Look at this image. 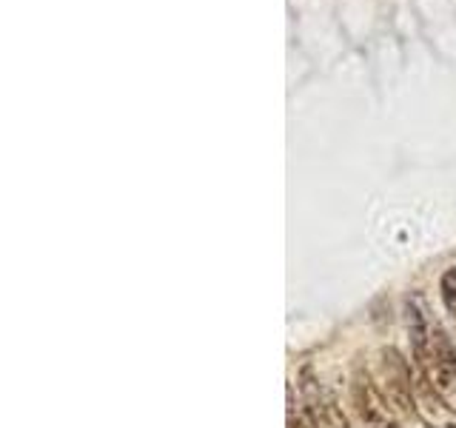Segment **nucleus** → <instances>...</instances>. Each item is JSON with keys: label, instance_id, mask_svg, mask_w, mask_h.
Wrapping results in <instances>:
<instances>
[{"label": "nucleus", "instance_id": "f257e3e1", "mask_svg": "<svg viewBox=\"0 0 456 428\" xmlns=\"http://www.w3.org/2000/svg\"><path fill=\"white\" fill-rule=\"evenodd\" d=\"M351 406L365 428H403L396 420L391 399L382 391V385L360 363L354 366L351 374Z\"/></svg>", "mask_w": 456, "mask_h": 428}, {"label": "nucleus", "instance_id": "7ed1b4c3", "mask_svg": "<svg viewBox=\"0 0 456 428\" xmlns=\"http://www.w3.org/2000/svg\"><path fill=\"white\" fill-rule=\"evenodd\" d=\"M417 371L431 380L442 394L456 391V342L436 320L431 328V346H428V354Z\"/></svg>", "mask_w": 456, "mask_h": 428}, {"label": "nucleus", "instance_id": "20e7f679", "mask_svg": "<svg viewBox=\"0 0 456 428\" xmlns=\"http://www.w3.org/2000/svg\"><path fill=\"white\" fill-rule=\"evenodd\" d=\"M297 417L303 428H351L346 414L337 406V397L322 389L317 380H311L308 371L303 377V408L297 411Z\"/></svg>", "mask_w": 456, "mask_h": 428}, {"label": "nucleus", "instance_id": "f03ea898", "mask_svg": "<svg viewBox=\"0 0 456 428\" xmlns=\"http://www.w3.org/2000/svg\"><path fill=\"white\" fill-rule=\"evenodd\" d=\"M377 377L385 397L391 399V406L403 414H413V385L417 374H411V366L396 349H382L377 354Z\"/></svg>", "mask_w": 456, "mask_h": 428}, {"label": "nucleus", "instance_id": "423d86ee", "mask_svg": "<svg viewBox=\"0 0 456 428\" xmlns=\"http://www.w3.org/2000/svg\"><path fill=\"white\" fill-rule=\"evenodd\" d=\"M439 297H442V303H445L448 314L456 320V266L439 277Z\"/></svg>", "mask_w": 456, "mask_h": 428}, {"label": "nucleus", "instance_id": "39448f33", "mask_svg": "<svg viewBox=\"0 0 456 428\" xmlns=\"http://www.w3.org/2000/svg\"><path fill=\"white\" fill-rule=\"evenodd\" d=\"M413 417L425 428H456V411L448 406L445 394L417 371V385H413Z\"/></svg>", "mask_w": 456, "mask_h": 428}, {"label": "nucleus", "instance_id": "0eeeda50", "mask_svg": "<svg viewBox=\"0 0 456 428\" xmlns=\"http://www.w3.org/2000/svg\"><path fill=\"white\" fill-rule=\"evenodd\" d=\"M291 406V403H289ZM285 428H303V423H299V417L294 414V406L289 408V420H285Z\"/></svg>", "mask_w": 456, "mask_h": 428}]
</instances>
